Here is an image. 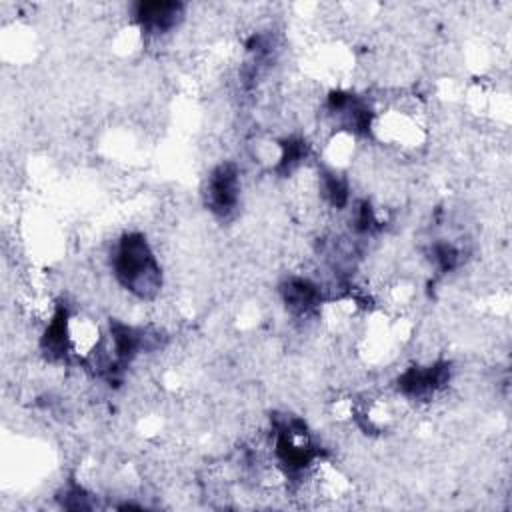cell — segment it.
<instances>
[{
	"label": "cell",
	"instance_id": "1",
	"mask_svg": "<svg viewBox=\"0 0 512 512\" xmlns=\"http://www.w3.org/2000/svg\"><path fill=\"white\" fill-rule=\"evenodd\" d=\"M112 272L118 284L140 300H152L162 286V270L142 234H126L112 250Z\"/></svg>",
	"mask_w": 512,
	"mask_h": 512
}]
</instances>
